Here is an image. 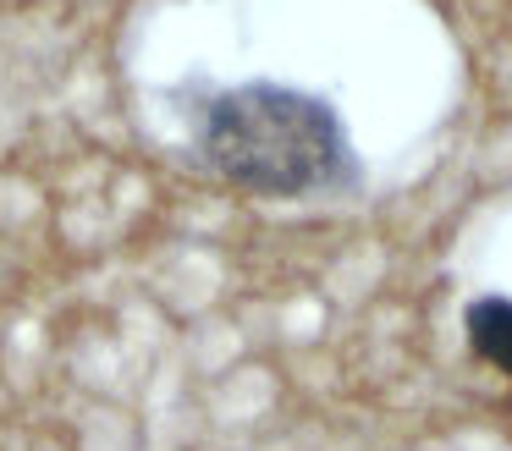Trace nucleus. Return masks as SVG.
I'll return each instance as SVG.
<instances>
[{
	"label": "nucleus",
	"instance_id": "1",
	"mask_svg": "<svg viewBox=\"0 0 512 451\" xmlns=\"http://www.w3.org/2000/svg\"><path fill=\"white\" fill-rule=\"evenodd\" d=\"M199 149L221 182L254 198H303L358 176L342 116L287 83L221 88L204 105Z\"/></svg>",
	"mask_w": 512,
	"mask_h": 451
},
{
	"label": "nucleus",
	"instance_id": "2",
	"mask_svg": "<svg viewBox=\"0 0 512 451\" xmlns=\"http://www.w3.org/2000/svg\"><path fill=\"white\" fill-rule=\"evenodd\" d=\"M468 347L512 380V297H474L463 314Z\"/></svg>",
	"mask_w": 512,
	"mask_h": 451
}]
</instances>
